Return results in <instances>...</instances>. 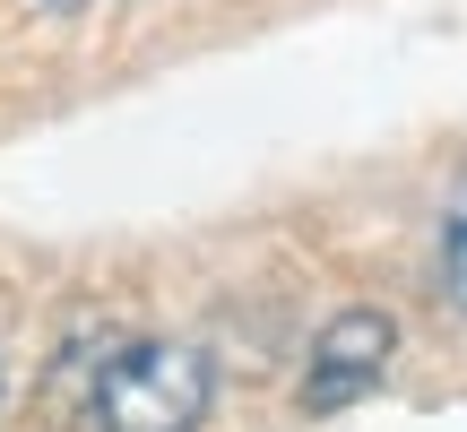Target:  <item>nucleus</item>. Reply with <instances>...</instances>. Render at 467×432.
<instances>
[{"label":"nucleus","instance_id":"obj_1","mask_svg":"<svg viewBox=\"0 0 467 432\" xmlns=\"http://www.w3.org/2000/svg\"><path fill=\"white\" fill-rule=\"evenodd\" d=\"M208 346H182V337H130L96 364V389H87V416L96 432H200L208 424Z\"/></svg>","mask_w":467,"mask_h":432},{"label":"nucleus","instance_id":"obj_2","mask_svg":"<svg viewBox=\"0 0 467 432\" xmlns=\"http://www.w3.org/2000/svg\"><path fill=\"white\" fill-rule=\"evenodd\" d=\"M389 364H399V320H389L381 303H347V312H329L312 329V346H303L295 406L303 416H347L355 398H372V389L389 381Z\"/></svg>","mask_w":467,"mask_h":432},{"label":"nucleus","instance_id":"obj_3","mask_svg":"<svg viewBox=\"0 0 467 432\" xmlns=\"http://www.w3.org/2000/svg\"><path fill=\"white\" fill-rule=\"evenodd\" d=\"M433 277H441V303L467 320V173L451 182V200H441V260H433Z\"/></svg>","mask_w":467,"mask_h":432},{"label":"nucleus","instance_id":"obj_4","mask_svg":"<svg viewBox=\"0 0 467 432\" xmlns=\"http://www.w3.org/2000/svg\"><path fill=\"white\" fill-rule=\"evenodd\" d=\"M35 9H87V0H35Z\"/></svg>","mask_w":467,"mask_h":432},{"label":"nucleus","instance_id":"obj_5","mask_svg":"<svg viewBox=\"0 0 467 432\" xmlns=\"http://www.w3.org/2000/svg\"><path fill=\"white\" fill-rule=\"evenodd\" d=\"M0 398H9V364H0Z\"/></svg>","mask_w":467,"mask_h":432}]
</instances>
